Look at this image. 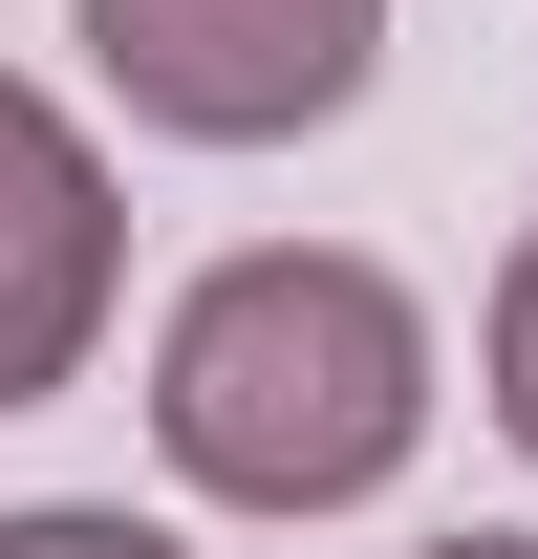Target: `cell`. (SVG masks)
<instances>
[{
	"label": "cell",
	"instance_id": "3957f363",
	"mask_svg": "<svg viewBox=\"0 0 538 559\" xmlns=\"http://www.w3.org/2000/svg\"><path fill=\"white\" fill-rule=\"evenodd\" d=\"M108 280H130L108 151H86L66 108H44V86L0 66V409L86 388V345H108Z\"/></svg>",
	"mask_w": 538,
	"mask_h": 559
},
{
	"label": "cell",
	"instance_id": "7a4b0ae2",
	"mask_svg": "<svg viewBox=\"0 0 538 559\" xmlns=\"http://www.w3.org/2000/svg\"><path fill=\"white\" fill-rule=\"evenodd\" d=\"M108 108L173 151H280V130H344L366 66H388V0H66Z\"/></svg>",
	"mask_w": 538,
	"mask_h": 559
},
{
	"label": "cell",
	"instance_id": "8992f818",
	"mask_svg": "<svg viewBox=\"0 0 538 559\" xmlns=\"http://www.w3.org/2000/svg\"><path fill=\"white\" fill-rule=\"evenodd\" d=\"M431 559H538V538H431Z\"/></svg>",
	"mask_w": 538,
	"mask_h": 559
},
{
	"label": "cell",
	"instance_id": "6da1fadb",
	"mask_svg": "<svg viewBox=\"0 0 538 559\" xmlns=\"http://www.w3.org/2000/svg\"><path fill=\"white\" fill-rule=\"evenodd\" d=\"M151 452L215 516H366L431 452V301L344 237H259L151 323Z\"/></svg>",
	"mask_w": 538,
	"mask_h": 559
},
{
	"label": "cell",
	"instance_id": "5b68a950",
	"mask_svg": "<svg viewBox=\"0 0 538 559\" xmlns=\"http://www.w3.org/2000/svg\"><path fill=\"white\" fill-rule=\"evenodd\" d=\"M495 430L538 452V237H517V280H495Z\"/></svg>",
	"mask_w": 538,
	"mask_h": 559
},
{
	"label": "cell",
	"instance_id": "277c9868",
	"mask_svg": "<svg viewBox=\"0 0 538 559\" xmlns=\"http://www.w3.org/2000/svg\"><path fill=\"white\" fill-rule=\"evenodd\" d=\"M0 559H195V538H151L130 495H22V516H0Z\"/></svg>",
	"mask_w": 538,
	"mask_h": 559
}]
</instances>
